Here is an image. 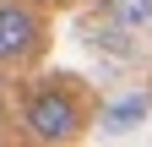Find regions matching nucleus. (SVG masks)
<instances>
[{"label": "nucleus", "mask_w": 152, "mask_h": 147, "mask_svg": "<svg viewBox=\"0 0 152 147\" xmlns=\"http://www.w3.org/2000/svg\"><path fill=\"white\" fill-rule=\"evenodd\" d=\"M0 125H6V98H0Z\"/></svg>", "instance_id": "nucleus-6"}, {"label": "nucleus", "mask_w": 152, "mask_h": 147, "mask_svg": "<svg viewBox=\"0 0 152 147\" xmlns=\"http://www.w3.org/2000/svg\"><path fill=\"white\" fill-rule=\"evenodd\" d=\"M44 16L27 0H0V65H22L44 49Z\"/></svg>", "instance_id": "nucleus-2"}, {"label": "nucleus", "mask_w": 152, "mask_h": 147, "mask_svg": "<svg viewBox=\"0 0 152 147\" xmlns=\"http://www.w3.org/2000/svg\"><path fill=\"white\" fill-rule=\"evenodd\" d=\"M103 11L125 33H152V0H103Z\"/></svg>", "instance_id": "nucleus-3"}, {"label": "nucleus", "mask_w": 152, "mask_h": 147, "mask_svg": "<svg viewBox=\"0 0 152 147\" xmlns=\"http://www.w3.org/2000/svg\"><path fill=\"white\" fill-rule=\"evenodd\" d=\"M82 125H87L82 98H76L71 87H60V82H44V87H33L22 98V131L33 142H49V147L54 142H76Z\"/></svg>", "instance_id": "nucleus-1"}, {"label": "nucleus", "mask_w": 152, "mask_h": 147, "mask_svg": "<svg viewBox=\"0 0 152 147\" xmlns=\"http://www.w3.org/2000/svg\"><path fill=\"white\" fill-rule=\"evenodd\" d=\"M141 115H147V98H125V104H109V115H103V120L120 131V125H136Z\"/></svg>", "instance_id": "nucleus-4"}, {"label": "nucleus", "mask_w": 152, "mask_h": 147, "mask_svg": "<svg viewBox=\"0 0 152 147\" xmlns=\"http://www.w3.org/2000/svg\"><path fill=\"white\" fill-rule=\"evenodd\" d=\"M27 6H38V11H44V6H54V0H27Z\"/></svg>", "instance_id": "nucleus-5"}]
</instances>
